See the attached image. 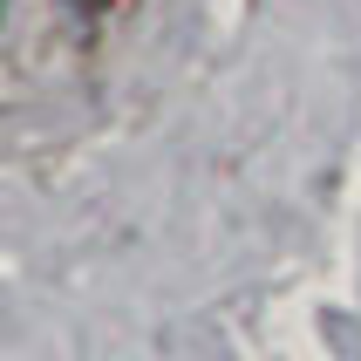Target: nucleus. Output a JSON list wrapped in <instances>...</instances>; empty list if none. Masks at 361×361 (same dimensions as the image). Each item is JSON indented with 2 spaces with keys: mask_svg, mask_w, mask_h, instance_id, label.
<instances>
[{
  "mask_svg": "<svg viewBox=\"0 0 361 361\" xmlns=\"http://www.w3.org/2000/svg\"><path fill=\"white\" fill-rule=\"evenodd\" d=\"M68 7H75L82 20H102V14H109V7H116V0H68Z\"/></svg>",
  "mask_w": 361,
  "mask_h": 361,
  "instance_id": "obj_1",
  "label": "nucleus"
}]
</instances>
